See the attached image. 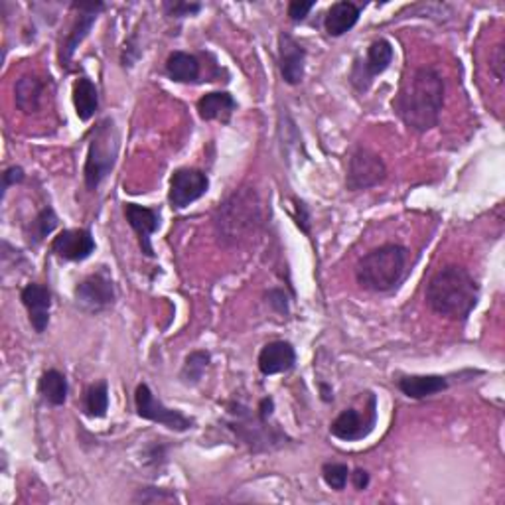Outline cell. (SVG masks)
I'll list each match as a JSON object with an SVG mask.
<instances>
[{
  "label": "cell",
  "mask_w": 505,
  "mask_h": 505,
  "mask_svg": "<svg viewBox=\"0 0 505 505\" xmlns=\"http://www.w3.org/2000/svg\"><path fill=\"white\" fill-rule=\"evenodd\" d=\"M304 63H307V50L300 42L287 32L279 36V72L289 85H299L304 80Z\"/></svg>",
  "instance_id": "15"
},
{
  "label": "cell",
  "mask_w": 505,
  "mask_h": 505,
  "mask_svg": "<svg viewBox=\"0 0 505 505\" xmlns=\"http://www.w3.org/2000/svg\"><path fill=\"white\" fill-rule=\"evenodd\" d=\"M426 304L438 316L466 320L480 299V287L460 265H448L436 271L426 284Z\"/></svg>",
  "instance_id": "2"
},
{
  "label": "cell",
  "mask_w": 505,
  "mask_h": 505,
  "mask_svg": "<svg viewBox=\"0 0 505 505\" xmlns=\"http://www.w3.org/2000/svg\"><path fill=\"white\" fill-rule=\"evenodd\" d=\"M125 217L129 225L132 227V231L139 237V245L142 255L155 257V247H152L150 237L160 227V215L156 209L145 207L139 204H125Z\"/></svg>",
  "instance_id": "16"
},
{
  "label": "cell",
  "mask_w": 505,
  "mask_h": 505,
  "mask_svg": "<svg viewBox=\"0 0 505 505\" xmlns=\"http://www.w3.org/2000/svg\"><path fill=\"white\" fill-rule=\"evenodd\" d=\"M209 361H212V356H209V351L206 349H198V351H192L184 361V367H182V374H180V377H182V381L186 385H196L202 381L204 374H206V369L209 366Z\"/></svg>",
  "instance_id": "27"
},
{
  "label": "cell",
  "mask_w": 505,
  "mask_h": 505,
  "mask_svg": "<svg viewBox=\"0 0 505 505\" xmlns=\"http://www.w3.org/2000/svg\"><path fill=\"white\" fill-rule=\"evenodd\" d=\"M73 107L78 117L81 121H91L95 117V113L99 109V91L95 88V83L81 75V78L75 80L73 83Z\"/></svg>",
  "instance_id": "22"
},
{
  "label": "cell",
  "mask_w": 505,
  "mask_h": 505,
  "mask_svg": "<svg viewBox=\"0 0 505 505\" xmlns=\"http://www.w3.org/2000/svg\"><path fill=\"white\" fill-rule=\"evenodd\" d=\"M397 387L408 399H426L448 389V379L442 375H405L397 379Z\"/></svg>",
  "instance_id": "20"
},
{
  "label": "cell",
  "mask_w": 505,
  "mask_h": 505,
  "mask_svg": "<svg viewBox=\"0 0 505 505\" xmlns=\"http://www.w3.org/2000/svg\"><path fill=\"white\" fill-rule=\"evenodd\" d=\"M266 299H269L266 302H269L276 312H281V314H287L289 312L287 297H284L282 290H271L269 294H266Z\"/></svg>",
  "instance_id": "33"
},
{
  "label": "cell",
  "mask_w": 505,
  "mask_h": 505,
  "mask_svg": "<svg viewBox=\"0 0 505 505\" xmlns=\"http://www.w3.org/2000/svg\"><path fill=\"white\" fill-rule=\"evenodd\" d=\"M95 240L89 230H63L52 241V253L63 261L80 263L95 253Z\"/></svg>",
  "instance_id": "13"
},
{
  "label": "cell",
  "mask_w": 505,
  "mask_h": 505,
  "mask_svg": "<svg viewBox=\"0 0 505 505\" xmlns=\"http://www.w3.org/2000/svg\"><path fill=\"white\" fill-rule=\"evenodd\" d=\"M83 408L85 413L93 418H103L109 411V387L105 381L93 383L83 397Z\"/></svg>",
  "instance_id": "25"
},
{
  "label": "cell",
  "mask_w": 505,
  "mask_h": 505,
  "mask_svg": "<svg viewBox=\"0 0 505 505\" xmlns=\"http://www.w3.org/2000/svg\"><path fill=\"white\" fill-rule=\"evenodd\" d=\"M377 423V399L369 393V401L366 413L361 415L358 408H346L341 411L330 425V434L340 438L344 442H356L364 441L366 436L371 434Z\"/></svg>",
  "instance_id": "8"
},
{
  "label": "cell",
  "mask_w": 505,
  "mask_h": 505,
  "mask_svg": "<svg viewBox=\"0 0 505 505\" xmlns=\"http://www.w3.org/2000/svg\"><path fill=\"white\" fill-rule=\"evenodd\" d=\"M393 46H391V42L385 40V38H379V40L371 42V46L367 47L366 60H356L354 70H351L349 80L354 83V88L361 93L367 91L377 75L387 72L391 62H393Z\"/></svg>",
  "instance_id": "9"
},
{
  "label": "cell",
  "mask_w": 505,
  "mask_h": 505,
  "mask_svg": "<svg viewBox=\"0 0 505 505\" xmlns=\"http://www.w3.org/2000/svg\"><path fill=\"white\" fill-rule=\"evenodd\" d=\"M294 206H297V225L300 227V230L310 235V212H308V207L304 202H300V199H294Z\"/></svg>",
  "instance_id": "32"
},
{
  "label": "cell",
  "mask_w": 505,
  "mask_h": 505,
  "mask_svg": "<svg viewBox=\"0 0 505 505\" xmlns=\"http://www.w3.org/2000/svg\"><path fill=\"white\" fill-rule=\"evenodd\" d=\"M73 294L78 307H81L85 312H101L115 302V284H113L107 273L99 271L83 279L75 287Z\"/></svg>",
  "instance_id": "11"
},
{
  "label": "cell",
  "mask_w": 505,
  "mask_h": 505,
  "mask_svg": "<svg viewBox=\"0 0 505 505\" xmlns=\"http://www.w3.org/2000/svg\"><path fill=\"white\" fill-rule=\"evenodd\" d=\"M68 379L58 369H47L38 381V393L42 395L46 403L54 407H62L68 399Z\"/></svg>",
  "instance_id": "23"
},
{
  "label": "cell",
  "mask_w": 505,
  "mask_h": 505,
  "mask_svg": "<svg viewBox=\"0 0 505 505\" xmlns=\"http://www.w3.org/2000/svg\"><path fill=\"white\" fill-rule=\"evenodd\" d=\"M320 389H322V399H324V401H333V395H332V391H330L328 385L322 383Z\"/></svg>",
  "instance_id": "36"
},
{
  "label": "cell",
  "mask_w": 505,
  "mask_h": 505,
  "mask_svg": "<svg viewBox=\"0 0 505 505\" xmlns=\"http://www.w3.org/2000/svg\"><path fill=\"white\" fill-rule=\"evenodd\" d=\"M503 62H505V58H503V46L500 44L498 47H495L493 58H492V63H490V68H492L495 80H498V81L503 80Z\"/></svg>",
  "instance_id": "34"
},
{
  "label": "cell",
  "mask_w": 505,
  "mask_h": 505,
  "mask_svg": "<svg viewBox=\"0 0 505 505\" xmlns=\"http://www.w3.org/2000/svg\"><path fill=\"white\" fill-rule=\"evenodd\" d=\"M387 178V166L379 155L366 147H358L351 152L348 162L346 188L349 192H361L383 182Z\"/></svg>",
  "instance_id": "6"
},
{
  "label": "cell",
  "mask_w": 505,
  "mask_h": 505,
  "mask_svg": "<svg viewBox=\"0 0 505 505\" xmlns=\"http://www.w3.org/2000/svg\"><path fill=\"white\" fill-rule=\"evenodd\" d=\"M21 300L28 310V320H30L36 333H44L50 324L52 310V292L44 284L30 282L26 284L21 292Z\"/></svg>",
  "instance_id": "14"
},
{
  "label": "cell",
  "mask_w": 505,
  "mask_h": 505,
  "mask_svg": "<svg viewBox=\"0 0 505 505\" xmlns=\"http://www.w3.org/2000/svg\"><path fill=\"white\" fill-rule=\"evenodd\" d=\"M164 11L168 16L173 18H186V16H196L199 11H202V4L198 3H164Z\"/></svg>",
  "instance_id": "29"
},
{
  "label": "cell",
  "mask_w": 505,
  "mask_h": 505,
  "mask_svg": "<svg viewBox=\"0 0 505 505\" xmlns=\"http://www.w3.org/2000/svg\"><path fill=\"white\" fill-rule=\"evenodd\" d=\"M44 95V81L38 75H22L14 85V101L18 111L24 115H34L42 107Z\"/></svg>",
  "instance_id": "21"
},
{
  "label": "cell",
  "mask_w": 505,
  "mask_h": 505,
  "mask_svg": "<svg viewBox=\"0 0 505 505\" xmlns=\"http://www.w3.org/2000/svg\"><path fill=\"white\" fill-rule=\"evenodd\" d=\"M199 62L196 55L186 52H173L166 60L168 78L178 83H194L199 78Z\"/></svg>",
  "instance_id": "24"
},
{
  "label": "cell",
  "mask_w": 505,
  "mask_h": 505,
  "mask_svg": "<svg viewBox=\"0 0 505 505\" xmlns=\"http://www.w3.org/2000/svg\"><path fill=\"white\" fill-rule=\"evenodd\" d=\"M119 155V130L113 119H103L97 129L93 130V139L89 142L88 160H85L83 178L85 188L95 192L107 176L113 173Z\"/></svg>",
  "instance_id": "5"
},
{
  "label": "cell",
  "mask_w": 505,
  "mask_h": 505,
  "mask_svg": "<svg viewBox=\"0 0 505 505\" xmlns=\"http://www.w3.org/2000/svg\"><path fill=\"white\" fill-rule=\"evenodd\" d=\"M408 249L399 243H385L371 249L359 259L356 279L361 289L371 292H389L407 276Z\"/></svg>",
  "instance_id": "3"
},
{
  "label": "cell",
  "mask_w": 505,
  "mask_h": 505,
  "mask_svg": "<svg viewBox=\"0 0 505 505\" xmlns=\"http://www.w3.org/2000/svg\"><path fill=\"white\" fill-rule=\"evenodd\" d=\"M209 188L207 176L198 168H180L170 178L168 202L174 209H186L189 204L204 198Z\"/></svg>",
  "instance_id": "10"
},
{
  "label": "cell",
  "mask_w": 505,
  "mask_h": 505,
  "mask_svg": "<svg viewBox=\"0 0 505 505\" xmlns=\"http://www.w3.org/2000/svg\"><path fill=\"white\" fill-rule=\"evenodd\" d=\"M361 16V8L349 0H341V3L332 4L324 18V28L326 34L332 38H340L354 28Z\"/></svg>",
  "instance_id": "18"
},
{
  "label": "cell",
  "mask_w": 505,
  "mask_h": 505,
  "mask_svg": "<svg viewBox=\"0 0 505 505\" xmlns=\"http://www.w3.org/2000/svg\"><path fill=\"white\" fill-rule=\"evenodd\" d=\"M26 178L24 174V170L21 166H11V168H6L4 170V174H3V189L6 192L8 188L14 186V184H21L22 180Z\"/></svg>",
  "instance_id": "31"
},
{
  "label": "cell",
  "mask_w": 505,
  "mask_h": 505,
  "mask_svg": "<svg viewBox=\"0 0 505 505\" xmlns=\"http://www.w3.org/2000/svg\"><path fill=\"white\" fill-rule=\"evenodd\" d=\"M73 8H75V11H80V16H78V21H75V24L72 26L68 38L63 40L62 52H60V62H62V65H65V68H68L75 50H78L80 44L85 40V38H88L93 24L97 22L99 14L107 6H105V3H88V4L75 3Z\"/></svg>",
  "instance_id": "12"
},
{
  "label": "cell",
  "mask_w": 505,
  "mask_h": 505,
  "mask_svg": "<svg viewBox=\"0 0 505 505\" xmlns=\"http://www.w3.org/2000/svg\"><path fill=\"white\" fill-rule=\"evenodd\" d=\"M55 225H58V215H55L52 207H44L42 212L34 217L30 227L26 230L28 241H30L32 245L42 243L46 237L55 230Z\"/></svg>",
  "instance_id": "26"
},
{
  "label": "cell",
  "mask_w": 505,
  "mask_h": 505,
  "mask_svg": "<svg viewBox=\"0 0 505 505\" xmlns=\"http://www.w3.org/2000/svg\"><path fill=\"white\" fill-rule=\"evenodd\" d=\"M348 478H349V468L346 464L330 462V464L322 466V480L326 482V485L332 490H336V492L346 490Z\"/></svg>",
  "instance_id": "28"
},
{
  "label": "cell",
  "mask_w": 505,
  "mask_h": 505,
  "mask_svg": "<svg viewBox=\"0 0 505 505\" xmlns=\"http://www.w3.org/2000/svg\"><path fill=\"white\" fill-rule=\"evenodd\" d=\"M235 109H237V101L233 99V95L227 91L206 93L204 97L198 101V115L204 121L230 122Z\"/></svg>",
  "instance_id": "19"
},
{
  "label": "cell",
  "mask_w": 505,
  "mask_h": 505,
  "mask_svg": "<svg viewBox=\"0 0 505 505\" xmlns=\"http://www.w3.org/2000/svg\"><path fill=\"white\" fill-rule=\"evenodd\" d=\"M261 199L257 192L243 188L222 204L215 214V231L223 243H237L257 231L263 222Z\"/></svg>",
  "instance_id": "4"
},
{
  "label": "cell",
  "mask_w": 505,
  "mask_h": 505,
  "mask_svg": "<svg viewBox=\"0 0 505 505\" xmlns=\"http://www.w3.org/2000/svg\"><path fill=\"white\" fill-rule=\"evenodd\" d=\"M312 8L314 3H299V0H294V3L289 4V18L292 22H302L310 14Z\"/></svg>",
  "instance_id": "30"
},
{
  "label": "cell",
  "mask_w": 505,
  "mask_h": 505,
  "mask_svg": "<svg viewBox=\"0 0 505 505\" xmlns=\"http://www.w3.org/2000/svg\"><path fill=\"white\" fill-rule=\"evenodd\" d=\"M297 364V351H294L290 341L284 340H274L269 341L259 354L257 359V366L263 375H276L284 374V371H290Z\"/></svg>",
  "instance_id": "17"
},
{
  "label": "cell",
  "mask_w": 505,
  "mask_h": 505,
  "mask_svg": "<svg viewBox=\"0 0 505 505\" xmlns=\"http://www.w3.org/2000/svg\"><path fill=\"white\" fill-rule=\"evenodd\" d=\"M135 405H137V413L140 418L145 421H152L158 423L162 426L170 428L174 433H184L188 428L194 426V421L189 417H186L184 413L176 411V408H170L160 399L155 397L150 387L147 383H140L135 391Z\"/></svg>",
  "instance_id": "7"
},
{
  "label": "cell",
  "mask_w": 505,
  "mask_h": 505,
  "mask_svg": "<svg viewBox=\"0 0 505 505\" xmlns=\"http://www.w3.org/2000/svg\"><path fill=\"white\" fill-rule=\"evenodd\" d=\"M444 107V80L434 68H418L399 89L393 101L397 117L415 132L438 125Z\"/></svg>",
  "instance_id": "1"
},
{
  "label": "cell",
  "mask_w": 505,
  "mask_h": 505,
  "mask_svg": "<svg viewBox=\"0 0 505 505\" xmlns=\"http://www.w3.org/2000/svg\"><path fill=\"white\" fill-rule=\"evenodd\" d=\"M349 476H351V482H354L358 492L367 490V485H369V474H367L364 468H356L354 474H349Z\"/></svg>",
  "instance_id": "35"
}]
</instances>
